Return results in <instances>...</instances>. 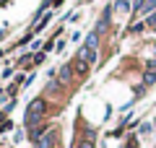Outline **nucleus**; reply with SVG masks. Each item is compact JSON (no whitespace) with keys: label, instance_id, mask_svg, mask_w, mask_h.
Returning <instances> with one entry per match:
<instances>
[{"label":"nucleus","instance_id":"nucleus-3","mask_svg":"<svg viewBox=\"0 0 156 148\" xmlns=\"http://www.w3.org/2000/svg\"><path fill=\"white\" fill-rule=\"evenodd\" d=\"M76 70H78V73H89V65H86V62H81V60H78V62H76Z\"/></svg>","mask_w":156,"mask_h":148},{"label":"nucleus","instance_id":"nucleus-1","mask_svg":"<svg viewBox=\"0 0 156 148\" xmlns=\"http://www.w3.org/2000/svg\"><path fill=\"white\" fill-rule=\"evenodd\" d=\"M44 109H47V104H44V99H34L31 104L26 107V127H37L39 125V120L44 117Z\"/></svg>","mask_w":156,"mask_h":148},{"label":"nucleus","instance_id":"nucleus-2","mask_svg":"<svg viewBox=\"0 0 156 148\" xmlns=\"http://www.w3.org/2000/svg\"><path fill=\"white\" fill-rule=\"evenodd\" d=\"M70 81V65H62L60 68V83H68Z\"/></svg>","mask_w":156,"mask_h":148},{"label":"nucleus","instance_id":"nucleus-4","mask_svg":"<svg viewBox=\"0 0 156 148\" xmlns=\"http://www.w3.org/2000/svg\"><path fill=\"white\" fill-rule=\"evenodd\" d=\"M148 26H151V29H154V31H156V16H154V13H151V16H148Z\"/></svg>","mask_w":156,"mask_h":148},{"label":"nucleus","instance_id":"nucleus-6","mask_svg":"<svg viewBox=\"0 0 156 148\" xmlns=\"http://www.w3.org/2000/svg\"><path fill=\"white\" fill-rule=\"evenodd\" d=\"M0 3H5V0H0Z\"/></svg>","mask_w":156,"mask_h":148},{"label":"nucleus","instance_id":"nucleus-5","mask_svg":"<svg viewBox=\"0 0 156 148\" xmlns=\"http://www.w3.org/2000/svg\"><path fill=\"white\" fill-rule=\"evenodd\" d=\"M148 70H154V73H156V60H151V62H148Z\"/></svg>","mask_w":156,"mask_h":148}]
</instances>
